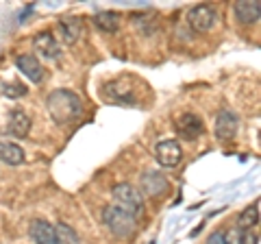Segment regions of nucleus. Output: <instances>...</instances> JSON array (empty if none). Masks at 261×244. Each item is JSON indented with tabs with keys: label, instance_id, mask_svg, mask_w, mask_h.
I'll return each mask as SVG.
<instances>
[{
	"label": "nucleus",
	"instance_id": "obj_13",
	"mask_svg": "<svg viewBox=\"0 0 261 244\" xmlns=\"http://www.w3.org/2000/svg\"><path fill=\"white\" fill-rule=\"evenodd\" d=\"M7 131H9L11 135H15V137H27L29 131H31V120H29V116L24 111H20V109L11 111L9 120H7Z\"/></svg>",
	"mask_w": 261,
	"mask_h": 244
},
{
	"label": "nucleus",
	"instance_id": "obj_3",
	"mask_svg": "<svg viewBox=\"0 0 261 244\" xmlns=\"http://www.w3.org/2000/svg\"><path fill=\"white\" fill-rule=\"evenodd\" d=\"M102 221L105 225L111 229L113 235H118V238H126V235H130L135 231L137 227V221L133 216H128L126 211H122L120 207L116 205H107L102 211Z\"/></svg>",
	"mask_w": 261,
	"mask_h": 244
},
{
	"label": "nucleus",
	"instance_id": "obj_1",
	"mask_svg": "<svg viewBox=\"0 0 261 244\" xmlns=\"http://www.w3.org/2000/svg\"><path fill=\"white\" fill-rule=\"evenodd\" d=\"M46 107L57 125H68V122L76 120L81 116L83 103H81L79 96L74 92H70V89H55V92H50V96H48Z\"/></svg>",
	"mask_w": 261,
	"mask_h": 244
},
{
	"label": "nucleus",
	"instance_id": "obj_6",
	"mask_svg": "<svg viewBox=\"0 0 261 244\" xmlns=\"http://www.w3.org/2000/svg\"><path fill=\"white\" fill-rule=\"evenodd\" d=\"M33 48H35V53L39 57H44V59L48 61H55L57 57L61 55V46L59 42H57V37L53 33H37L35 37H33Z\"/></svg>",
	"mask_w": 261,
	"mask_h": 244
},
{
	"label": "nucleus",
	"instance_id": "obj_14",
	"mask_svg": "<svg viewBox=\"0 0 261 244\" xmlns=\"http://www.w3.org/2000/svg\"><path fill=\"white\" fill-rule=\"evenodd\" d=\"M178 131L187 140H194V137H198L202 133V120L198 116H194V113H185V116L178 118Z\"/></svg>",
	"mask_w": 261,
	"mask_h": 244
},
{
	"label": "nucleus",
	"instance_id": "obj_12",
	"mask_svg": "<svg viewBox=\"0 0 261 244\" xmlns=\"http://www.w3.org/2000/svg\"><path fill=\"white\" fill-rule=\"evenodd\" d=\"M57 29H59L63 44H68V46H72L81 35H83V24H81L79 18H63V20H59V27Z\"/></svg>",
	"mask_w": 261,
	"mask_h": 244
},
{
	"label": "nucleus",
	"instance_id": "obj_18",
	"mask_svg": "<svg viewBox=\"0 0 261 244\" xmlns=\"http://www.w3.org/2000/svg\"><path fill=\"white\" fill-rule=\"evenodd\" d=\"M257 223H259V201H255V205H250L242 211L238 218V227L240 229H252Z\"/></svg>",
	"mask_w": 261,
	"mask_h": 244
},
{
	"label": "nucleus",
	"instance_id": "obj_22",
	"mask_svg": "<svg viewBox=\"0 0 261 244\" xmlns=\"http://www.w3.org/2000/svg\"><path fill=\"white\" fill-rule=\"evenodd\" d=\"M207 244H226V242H224V233H222V231H214V233L209 235Z\"/></svg>",
	"mask_w": 261,
	"mask_h": 244
},
{
	"label": "nucleus",
	"instance_id": "obj_20",
	"mask_svg": "<svg viewBox=\"0 0 261 244\" xmlns=\"http://www.w3.org/2000/svg\"><path fill=\"white\" fill-rule=\"evenodd\" d=\"M0 87H3L5 96H9V99H20V96L27 94V87L22 83H15V81H11V83H0Z\"/></svg>",
	"mask_w": 261,
	"mask_h": 244
},
{
	"label": "nucleus",
	"instance_id": "obj_19",
	"mask_svg": "<svg viewBox=\"0 0 261 244\" xmlns=\"http://www.w3.org/2000/svg\"><path fill=\"white\" fill-rule=\"evenodd\" d=\"M55 231H57V244H81L76 231L72 229L70 225L59 223V225L55 227Z\"/></svg>",
	"mask_w": 261,
	"mask_h": 244
},
{
	"label": "nucleus",
	"instance_id": "obj_2",
	"mask_svg": "<svg viewBox=\"0 0 261 244\" xmlns=\"http://www.w3.org/2000/svg\"><path fill=\"white\" fill-rule=\"evenodd\" d=\"M113 201H116V207H120L122 211H126L128 216H133L135 221L142 216L144 211V201L142 194L137 192L130 183H118L113 185Z\"/></svg>",
	"mask_w": 261,
	"mask_h": 244
},
{
	"label": "nucleus",
	"instance_id": "obj_8",
	"mask_svg": "<svg viewBox=\"0 0 261 244\" xmlns=\"http://www.w3.org/2000/svg\"><path fill=\"white\" fill-rule=\"evenodd\" d=\"M15 66H18V70L29 81H33V83H42L44 68H42V63H39L33 55H18V57H15Z\"/></svg>",
	"mask_w": 261,
	"mask_h": 244
},
{
	"label": "nucleus",
	"instance_id": "obj_5",
	"mask_svg": "<svg viewBox=\"0 0 261 244\" xmlns=\"http://www.w3.org/2000/svg\"><path fill=\"white\" fill-rule=\"evenodd\" d=\"M154 155H157L159 164L166 166V168H174L181 164L183 159V149L181 144H178L176 140H161L157 144V149H154Z\"/></svg>",
	"mask_w": 261,
	"mask_h": 244
},
{
	"label": "nucleus",
	"instance_id": "obj_17",
	"mask_svg": "<svg viewBox=\"0 0 261 244\" xmlns=\"http://www.w3.org/2000/svg\"><path fill=\"white\" fill-rule=\"evenodd\" d=\"M94 24L100 31H107V33H113L118 27H120V15L116 11H100V13H96V18H94Z\"/></svg>",
	"mask_w": 261,
	"mask_h": 244
},
{
	"label": "nucleus",
	"instance_id": "obj_4",
	"mask_svg": "<svg viewBox=\"0 0 261 244\" xmlns=\"http://www.w3.org/2000/svg\"><path fill=\"white\" fill-rule=\"evenodd\" d=\"M216 20H218V15L209 5H196L190 9V13H187V24H190L192 31H196V33H207V31H211Z\"/></svg>",
	"mask_w": 261,
	"mask_h": 244
},
{
	"label": "nucleus",
	"instance_id": "obj_9",
	"mask_svg": "<svg viewBox=\"0 0 261 244\" xmlns=\"http://www.w3.org/2000/svg\"><path fill=\"white\" fill-rule=\"evenodd\" d=\"M233 11L242 24H257L261 15V3L259 0H242V3L233 5Z\"/></svg>",
	"mask_w": 261,
	"mask_h": 244
},
{
	"label": "nucleus",
	"instance_id": "obj_7",
	"mask_svg": "<svg viewBox=\"0 0 261 244\" xmlns=\"http://www.w3.org/2000/svg\"><path fill=\"white\" fill-rule=\"evenodd\" d=\"M240 120L231 109H222L216 116V137L218 140H233L238 133Z\"/></svg>",
	"mask_w": 261,
	"mask_h": 244
},
{
	"label": "nucleus",
	"instance_id": "obj_10",
	"mask_svg": "<svg viewBox=\"0 0 261 244\" xmlns=\"http://www.w3.org/2000/svg\"><path fill=\"white\" fill-rule=\"evenodd\" d=\"M31 238L37 244H57V231L48 221L37 218L31 223Z\"/></svg>",
	"mask_w": 261,
	"mask_h": 244
},
{
	"label": "nucleus",
	"instance_id": "obj_16",
	"mask_svg": "<svg viewBox=\"0 0 261 244\" xmlns=\"http://www.w3.org/2000/svg\"><path fill=\"white\" fill-rule=\"evenodd\" d=\"M142 188L146 194H150V197H157V194H161L163 190L168 188L166 179H163L159 173H146L142 177Z\"/></svg>",
	"mask_w": 261,
	"mask_h": 244
},
{
	"label": "nucleus",
	"instance_id": "obj_11",
	"mask_svg": "<svg viewBox=\"0 0 261 244\" xmlns=\"http://www.w3.org/2000/svg\"><path fill=\"white\" fill-rule=\"evenodd\" d=\"M105 94L111 103H122V105H133L135 103V94L128 85H124V81H116L105 87Z\"/></svg>",
	"mask_w": 261,
	"mask_h": 244
},
{
	"label": "nucleus",
	"instance_id": "obj_15",
	"mask_svg": "<svg viewBox=\"0 0 261 244\" xmlns=\"http://www.w3.org/2000/svg\"><path fill=\"white\" fill-rule=\"evenodd\" d=\"M0 161H5L9 166H20L24 161V151L18 144L0 140Z\"/></svg>",
	"mask_w": 261,
	"mask_h": 244
},
{
	"label": "nucleus",
	"instance_id": "obj_21",
	"mask_svg": "<svg viewBox=\"0 0 261 244\" xmlns=\"http://www.w3.org/2000/svg\"><path fill=\"white\" fill-rule=\"evenodd\" d=\"M257 242L259 238L252 229H240L238 235H235V244H257Z\"/></svg>",
	"mask_w": 261,
	"mask_h": 244
}]
</instances>
